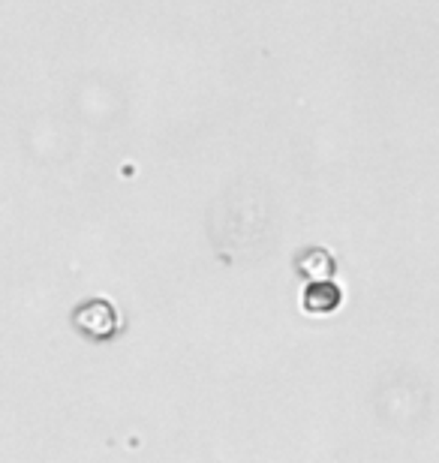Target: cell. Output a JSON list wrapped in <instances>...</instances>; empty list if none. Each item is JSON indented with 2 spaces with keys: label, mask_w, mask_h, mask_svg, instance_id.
<instances>
[{
  "label": "cell",
  "mask_w": 439,
  "mask_h": 463,
  "mask_svg": "<svg viewBox=\"0 0 439 463\" xmlns=\"http://www.w3.org/2000/svg\"><path fill=\"white\" fill-rule=\"evenodd\" d=\"M72 322L85 337L91 340H109L118 335V313L109 301L102 298H91L85 304H79L76 313H72Z\"/></svg>",
  "instance_id": "obj_1"
},
{
  "label": "cell",
  "mask_w": 439,
  "mask_h": 463,
  "mask_svg": "<svg viewBox=\"0 0 439 463\" xmlns=\"http://www.w3.org/2000/svg\"><path fill=\"white\" fill-rule=\"evenodd\" d=\"M340 301H343L340 286H334L331 280H310L304 289L301 307L304 313H331L340 307Z\"/></svg>",
  "instance_id": "obj_2"
},
{
  "label": "cell",
  "mask_w": 439,
  "mask_h": 463,
  "mask_svg": "<svg viewBox=\"0 0 439 463\" xmlns=\"http://www.w3.org/2000/svg\"><path fill=\"white\" fill-rule=\"evenodd\" d=\"M295 268L310 280H331L334 274V259L329 250L322 247H307L295 256Z\"/></svg>",
  "instance_id": "obj_3"
}]
</instances>
